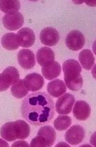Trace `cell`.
I'll return each mask as SVG.
<instances>
[{
  "label": "cell",
  "mask_w": 96,
  "mask_h": 147,
  "mask_svg": "<svg viewBox=\"0 0 96 147\" xmlns=\"http://www.w3.org/2000/svg\"><path fill=\"white\" fill-rule=\"evenodd\" d=\"M37 136H41L46 140L48 147H51L56 139V132L54 128L50 125H45L42 127L37 133Z\"/></svg>",
  "instance_id": "19"
},
{
  "label": "cell",
  "mask_w": 96,
  "mask_h": 147,
  "mask_svg": "<svg viewBox=\"0 0 96 147\" xmlns=\"http://www.w3.org/2000/svg\"><path fill=\"white\" fill-rule=\"evenodd\" d=\"M10 91L12 96L17 98H23L27 96L29 92L23 80H20L17 83L12 85Z\"/></svg>",
  "instance_id": "21"
},
{
  "label": "cell",
  "mask_w": 96,
  "mask_h": 147,
  "mask_svg": "<svg viewBox=\"0 0 96 147\" xmlns=\"http://www.w3.org/2000/svg\"><path fill=\"white\" fill-rule=\"evenodd\" d=\"M71 118L68 115H59L54 120V128L58 131L66 130L71 125Z\"/></svg>",
  "instance_id": "22"
},
{
  "label": "cell",
  "mask_w": 96,
  "mask_h": 147,
  "mask_svg": "<svg viewBox=\"0 0 96 147\" xmlns=\"http://www.w3.org/2000/svg\"><path fill=\"white\" fill-rule=\"evenodd\" d=\"M78 60L82 67L86 70H91L94 65L95 59L92 52L89 49H83L79 53Z\"/></svg>",
  "instance_id": "18"
},
{
  "label": "cell",
  "mask_w": 96,
  "mask_h": 147,
  "mask_svg": "<svg viewBox=\"0 0 96 147\" xmlns=\"http://www.w3.org/2000/svg\"><path fill=\"white\" fill-rule=\"evenodd\" d=\"M1 11L7 14L17 13L21 8V4L19 1H7L1 0L0 1Z\"/></svg>",
  "instance_id": "20"
},
{
  "label": "cell",
  "mask_w": 96,
  "mask_h": 147,
  "mask_svg": "<svg viewBox=\"0 0 96 147\" xmlns=\"http://www.w3.org/2000/svg\"><path fill=\"white\" fill-rule=\"evenodd\" d=\"M63 71L64 80L69 90L77 91L83 86V78L80 73L82 67L79 63L74 59H69L63 63Z\"/></svg>",
  "instance_id": "2"
},
{
  "label": "cell",
  "mask_w": 96,
  "mask_h": 147,
  "mask_svg": "<svg viewBox=\"0 0 96 147\" xmlns=\"http://www.w3.org/2000/svg\"><path fill=\"white\" fill-rule=\"evenodd\" d=\"M21 111L28 122L35 126H41L49 123L54 117V103L46 92H35L23 100Z\"/></svg>",
  "instance_id": "1"
},
{
  "label": "cell",
  "mask_w": 96,
  "mask_h": 147,
  "mask_svg": "<svg viewBox=\"0 0 96 147\" xmlns=\"http://www.w3.org/2000/svg\"><path fill=\"white\" fill-rule=\"evenodd\" d=\"M11 147H30L29 144L24 140H18L14 142Z\"/></svg>",
  "instance_id": "24"
},
{
  "label": "cell",
  "mask_w": 96,
  "mask_h": 147,
  "mask_svg": "<svg viewBox=\"0 0 96 147\" xmlns=\"http://www.w3.org/2000/svg\"><path fill=\"white\" fill-rule=\"evenodd\" d=\"M79 147H93L91 145H90L89 144H83L81 146H80Z\"/></svg>",
  "instance_id": "31"
},
{
  "label": "cell",
  "mask_w": 96,
  "mask_h": 147,
  "mask_svg": "<svg viewBox=\"0 0 96 147\" xmlns=\"http://www.w3.org/2000/svg\"><path fill=\"white\" fill-rule=\"evenodd\" d=\"M90 143L94 147H96V131L93 134L91 137Z\"/></svg>",
  "instance_id": "25"
},
{
  "label": "cell",
  "mask_w": 96,
  "mask_h": 147,
  "mask_svg": "<svg viewBox=\"0 0 96 147\" xmlns=\"http://www.w3.org/2000/svg\"><path fill=\"white\" fill-rule=\"evenodd\" d=\"M3 24L5 28L9 30H16L22 27L24 20L20 12L5 15L3 18Z\"/></svg>",
  "instance_id": "8"
},
{
  "label": "cell",
  "mask_w": 96,
  "mask_h": 147,
  "mask_svg": "<svg viewBox=\"0 0 96 147\" xmlns=\"http://www.w3.org/2000/svg\"><path fill=\"white\" fill-rule=\"evenodd\" d=\"M91 74H92L93 77L96 80V64L94 66L93 68L92 69Z\"/></svg>",
  "instance_id": "29"
},
{
  "label": "cell",
  "mask_w": 96,
  "mask_h": 147,
  "mask_svg": "<svg viewBox=\"0 0 96 147\" xmlns=\"http://www.w3.org/2000/svg\"><path fill=\"white\" fill-rule=\"evenodd\" d=\"M47 91L53 97L58 98L66 92V87L63 80L55 79L47 84Z\"/></svg>",
  "instance_id": "15"
},
{
  "label": "cell",
  "mask_w": 96,
  "mask_h": 147,
  "mask_svg": "<svg viewBox=\"0 0 96 147\" xmlns=\"http://www.w3.org/2000/svg\"><path fill=\"white\" fill-rule=\"evenodd\" d=\"M30 133V126L23 120L5 123L1 128V136L8 142L27 139Z\"/></svg>",
  "instance_id": "3"
},
{
  "label": "cell",
  "mask_w": 96,
  "mask_h": 147,
  "mask_svg": "<svg viewBox=\"0 0 96 147\" xmlns=\"http://www.w3.org/2000/svg\"><path fill=\"white\" fill-rule=\"evenodd\" d=\"M65 43L70 50L73 51L81 50L85 44V36L80 31L77 30H72L67 35Z\"/></svg>",
  "instance_id": "5"
},
{
  "label": "cell",
  "mask_w": 96,
  "mask_h": 147,
  "mask_svg": "<svg viewBox=\"0 0 96 147\" xmlns=\"http://www.w3.org/2000/svg\"><path fill=\"white\" fill-rule=\"evenodd\" d=\"M40 39L43 45L48 46H54L59 41L60 35L58 30L55 28L47 27L41 31Z\"/></svg>",
  "instance_id": "9"
},
{
  "label": "cell",
  "mask_w": 96,
  "mask_h": 147,
  "mask_svg": "<svg viewBox=\"0 0 96 147\" xmlns=\"http://www.w3.org/2000/svg\"><path fill=\"white\" fill-rule=\"evenodd\" d=\"M55 147H71L70 145H68L67 143L65 142H60L58 143Z\"/></svg>",
  "instance_id": "27"
},
{
  "label": "cell",
  "mask_w": 96,
  "mask_h": 147,
  "mask_svg": "<svg viewBox=\"0 0 96 147\" xmlns=\"http://www.w3.org/2000/svg\"><path fill=\"white\" fill-rule=\"evenodd\" d=\"M20 46L23 48H30L34 45L35 41V35L34 30L29 28H24L17 32Z\"/></svg>",
  "instance_id": "14"
},
{
  "label": "cell",
  "mask_w": 96,
  "mask_h": 147,
  "mask_svg": "<svg viewBox=\"0 0 96 147\" xmlns=\"http://www.w3.org/2000/svg\"><path fill=\"white\" fill-rule=\"evenodd\" d=\"M93 51L95 55H96V40L94 41L93 45Z\"/></svg>",
  "instance_id": "30"
},
{
  "label": "cell",
  "mask_w": 96,
  "mask_h": 147,
  "mask_svg": "<svg viewBox=\"0 0 96 147\" xmlns=\"http://www.w3.org/2000/svg\"><path fill=\"white\" fill-rule=\"evenodd\" d=\"M85 136V131L82 126L73 125L69 128L65 134V138L68 143L76 145L82 142Z\"/></svg>",
  "instance_id": "7"
},
{
  "label": "cell",
  "mask_w": 96,
  "mask_h": 147,
  "mask_svg": "<svg viewBox=\"0 0 96 147\" xmlns=\"http://www.w3.org/2000/svg\"><path fill=\"white\" fill-rule=\"evenodd\" d=\"M62 72L60 65L56 61H53L51 64L42 67L41 72L44 77L47 80H52L59 77Z\"/></svg>",
  "instance_id": "16"
},
{
  "label": "cell",
  "mask_w": 96,
  "mask_h": 147,
  "mask_svg": "<svg viewBox=\"0 0 96 147\" xmlns=\"http://www.w3.org/2000/svg\"><path fill=\"white\" fill-rule=\"evenodd\" d=\"M72 112L74 116L77 120L83 121L88 119L91 112V109L87 102L78 100L74 105Z\"/></svg>",
  "instance_id": "12"
},
{
  "label": "cell",
  "mask_w": 96,
  "mask_h": 147,
  "mask_svg": "<svg viewBox=\"0 0 96 147\" xmlns=\"http://www.w3.org/2000/svg\"><path fill=\"white\" fill-rule=\"evenodd\" d=\"M24 83L26 87L29 91L35 92L43 87L45 80L40 74L38 73H31L26 76L24 79Z\"/></svg>",
  "instance_id": "10"
},
{
  "label": "cell",
  "mask_w": 96,
  "mask_h": 147,
  "mask_svg": "<svg viewBox=\"0 0 96 147\" xmlns=\"http://www.w3.org/2000/svg\"><path fill=\"white\" fill-rule=\"evenodd\" d=\"M1 45L7 50H17L20 46L17 34L10 32L5 34L1 38Z\"/></svg>",
  "instance_id": "17"
},
{
  "label": "cell",
  "mask_w": 96,
  "mask_h": 147,
  "mask_svg": "<svg viewBox=\"0 0 96 147\" xmlns=\"http://www.w3.org/2000/svg\"><path fill=\"white\" fill-rule=\"evenodd\" d=\"M17 59L18 64L24 69H30L35 65V55L29 49L20 50L18 53Z\"/></svg>",
  "instance_id": "11"
},
{
  "label": "cell",
  "mask_w": 96,
  "mask_h": 147,
  "mask_svg": "<svg viewBox=\"0 0 96 147\" xmlns=\"http://www.w3.org/2000/svg\"><path fill=\"white\" fill-rule=\"evenodd\" d=\"M75 103V97L72 94H65L58 98L55 103V109L59 114H69L71 113L72 107Z\"/></svg>",
  "instance_id": "6"
},
{
  "label": "cell",
  "mask_w": 96,
  "mask_h": 147,
  "mask_svg": "<svg viewBox=\"0 0 96 147\" xmlns=\"http://www.w3.org/2000/svg\"><path fill=\"white\" fill-rule=\"evenodd\" d=\"M0 142H1V143H0V144H1V147H9V144L3 139H0Z\"/></svg>",
  "instance_id": "28"
},
{
  "label": "cell",
  "mask_w": 96,
  "mask_h": 147,
  "mask_svg": "<svg viewBox=\"0 0 96 147\" xmlns=\"http://www.w3.org/2000/svg\"><path fill=\"white\" fill-rule=\"evenodd\" d=\"M84 2L89 6H92V7L96 6V0H94V1H89V0H86V1H84Z\"/></svg>",
  "instance_id": "26"
},
{
  "label": "cell",
  "mask_w": 96,
  "mask_h": 147,
  "mask_svg": "<svg viewBox=\"0 0 96 147\" xmlns=\"http://www.w3.org/2000/svg\"><path fill=\"white\" fill-rule=\"evenodd\" d=\"M30 147H48L46 140L41 136H37L32 139Z\"/></svg>",
  "instance_id": "23"
},
{
  "label": "cell",
  "mask_w": 96,
  "mask_h": 147,
  "mask_svg": "<svg viewBox=\"0 0 96 147\" xmlns=\"http://www.w3.org/2000/svg\"><path fill=\"white\" fill-rule=\"evenodd\" d=\"M20 74L17 68L9 66L4 70L0 76V88L1 91L8 90L10 85H14L20 80Z\"/></svg>",
  "instance_id": "4"
},
{
  "label": "cell",
  "mask_w": 96,
  "mask_h": 147,
  "mask_svg": "<svg viewBox=\"0 0 96 147\" xmlns=\"http://www.w3.org/2000/svg\"><path fill=\"white\" fill-rule=\"evenodd\" d=\"M36 58L38 63L42 67L46 66L54 61V52L49 47H43L37 52Z\"/></svg>",
  "instance_id": "13"
}]
</instances>
